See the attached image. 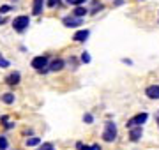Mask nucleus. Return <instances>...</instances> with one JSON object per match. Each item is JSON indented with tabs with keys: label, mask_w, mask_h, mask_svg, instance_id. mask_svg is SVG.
<instances>
[{
	"label": "nucleus",
	"mask_w": 159,
	"mask_h": 150,
	"mask_svg": "<svg viewBox=\"0 0 159 150\" xmlns=\"http://www.w3.org/2000/svg\"><path fill=\"white\" fill-rule=\"evenodd\" d=\"M46 64H48V57H35V58H32V62H30V65L34 67V69H37V71H43V67H46Z\"/></svg>",
	"instance_id": "obj_4"
},
{
	"label": "nucleus",
	"mask_w": 159,
	"mask_h": 150,
	"mask_svg": "<svg viewBox=\"0 0 159 150\" xmlns=\"http://www.w3.org/2000/svg\"><path fill=\"white\" fill-rule=\"evenodd\" d=\"M67 4H73V6H78V0H66Z\"/></svg>",
	"instance_id": "obj_24"
},
{
	"label": "nucleus",
	"mask_w": 159,
	"mask_h": 150,
	"mask_svg": "<svg viewBox=\"0 0 159 150\" xmlns=\"http://www.w3.org/2000/svg\"><path fill=\"white\" fill-rule=\"evenodd\" d=\"M62 67H64V60L62 58H55V60L50 64V71H60Z\"/></svg>",
	"instance_id": "obj_11"
},
{
	"label": "nucleus",
	"mask_w": 159,
	"mask_h": 150,
	"mask_svg": "<svg viewBox=\"0 0 159 150\" xmlns=\"http://www.w3.org/2000/svg\"><path fill=\"white\" fill-rule=\"evenodd\" d=\"M0 67H9V60L2 57V53H0Z\"/></svg>",
	"instance_id": "obj_17"
},
{
	"label": "nucleus",
	"mask_w": 159,
	"mask_h": 150,
	"mask_svg": "<svg viewBox=\"0 0 159 150\" xmlns=\"http://www.w3.org/2000/svg\"><path fill=\"white\" fill-rule=\"evenodd\" d=\"M7 148V139L4 136H0V150H6Z\"/></svg>",
	"instance_id": "obj_15"
},
{
	"label": "nucleus",
	"mask_w": 159,
	"mask_h": 150,
	"mask_svg": "<svg viewBox=\"0 0 159 150\" xmlns=\"http://www.w3.org/2000/svg\"><path fill=\"white\" fill-rule=\"evenodd\" d=\"M60 4V0H48V6L50 7H55V6H58Z\"/></svg>",
	"instance_id": "obj_22"
},
{
	"label": "nucleus",
	"mask_w": 159,
	"mask_h": 150,
	"mask_svg": "<svg viewBox=\"0 0 159 150\" xmlns=\"http://www.w3.org/2000/svg\"><path fill=\"white\" fill-rule=\"evenodd\" d=\"M64 25H66V27H69V29H71V27H80V25H81V18H76V16H67V18H64Z\"/></svg>",
	"instance_id": "obj_5"
},
{
	"label": "nucleus",
	"mask_w": 159,
	"mask_h": 150,
	"mask_svg": "<svg viewBox=\"0 0 159 150\" xmlns=\"http://www.w3.org/2000/svg\"><path fill=\"white\" fill-rule=\"evenodd\" d=\"M39 150H55V148H53V145H51V143H44Z\"/></svg>",
	"instance_id": "obj_20"
},
{
	"label": "nucleus",
	"mask_w": 159,
	"mask_h": 150,
	"mask_svg": "<svg viewBox=\"0 0 159 150\" xmlns=\"http://www.w3.org/2000/svg\"><path fill=\"white\" fill-rule=\"evenodd\" d=\"M76 147H78V150H96V148H94V147H83V145H81V143H78V145H76Z\"/></svg>",
	"instance_id": "obj_21"
},
{
	"label": "nucleus",
	"mask_w": 159,
	"mask_h": 150,
	"mask_svg": "<svg viewBox=\"0 0 159 150\" xmlns=\"http://www.w3.org/2000/svg\"><path fill=\"white\" fill-rule=\"evenodd\" d=\"M145 94H147L148 99H159V85H150V87H147Z\"/></svg>",
	"instance_id": "obj_6"
},
{
	"label": "nucleus",
	"mask_w": 159,
	"mask_h": 150,
	"mask_svg": "<svg viewBox=\"0 0 159 150\" xmlns=\"http://www.w3.org/2000/svg\"><path fill=\"white\" fill-rule=\"evenodd\" d=\"M157 124H159V118H157Z\"/></svg>",
	"instance_id": "obj_26"
},
{
	"label": "nucleus",
	"mask_w": 159,
	"mask_h": 150,
	"mask_svg": "<svg viewBox=\"0 0 159 150\" xmlns=\"http://www.w3.org/2000/svg\"><path fill=\"white\" fill-rule=\"evenodd\" d=\"M41 139L39 138H29L27 139V147H35V145H39Z\"/></svg>",
	"instance_id": "obj_14"
},
{
	"label": "nucleus",
	"mask_w": 159,
	"mask_h": 150,
	"mask_svg": "<svg viewBox=\"0 0 159 150\" xmlns=\"http://www.w3.org/2000/svg\"><path fill=\"white\" fill-rule=\"evenodd\" d=\"M2 101L6 104H12L14 103V95H12V94H4V95H2Z\"/></svg>",
	"instance_id": "obj_13"
},
{
	"label": "nucleus",
	"mask_w": 159,
	"mask_h": 150,
	"mask_svg": "<svg viewBox=\"0 0 159 150\" xmlns=\"http://www.w3.org/2000/svg\"><path fill=\"white\" fill-rule=\"evenodd\" d=\"M87 11H89L87 7H81V6H78V7H76V9L73 11V16H76V18H81V16H85V14H87Z\"/></svg>",
	"instance_id": "obj_12"
},
{
	"label": "nucleus",
	"mask_w": 159,
	"mask_h": 150,
	"mask_svg": "<svg viewBox=\"0 0 159 150\" xmlns=\"http://www.w3.org/2000/svg\"><path fill=\"white\" fill-rule=\"evenodd\" d=\"M9 11H12L11 6H2L0 7V12H2V14H6V12H9Z\"/></svg>",
	"instance_id": "obj_19"
},
{
	"label": "nucleus",
	"mask_w": 159,
	"mask_h": 150,
	"mask_svg": "<svg viewBox=\"0 0 159 150\" xmlns=\"http://www.w3.org/2000/svg\"><path fill=\"white\" fill-rule=\"evenodd\" d=\"M117 138V126L113 122H106V127H104V133H102V139L104 141H113Z\"/></svg>",
	"instance_id": "obj_1"
},
{
	"label": "nucleus",
	"mask_w": 159,
	"mask_h": 150,
	"mask_svg": "<svg viewBox=\"0 0 159 150\" xmlns=\"http://www.w3.org/2000/svg\"><path fill=\"white\" fill-rule=\"evenodd\" d=\"M142 134H143V129H142V127H133V129L129 131L131 141H138V139L142 138Z\"/></svg>",
	"instance_id": "obj_7"
},
{
	"label": "nucleus",
	"mask_w": 159,
	"mask_h": 150,
	"mask_svg": "<svg viewBox=\"0 0 159 150\" xmlns=\"http://www.w3.org/2000/svg\"><path fill=\"white\" fill-rule=\"evenodd\" d=\"M83 2H87V0H78V6H81ZM78 6H76V7H78Z\"/></svg>",
	"instance_id": "obj_25"
},
{
	"label": "nucleus",
	"mask_w": 159,
	"mask_h": 150,
	"mask_svg": "<svg viewBox=\"0 0 159 150\" xmlns=\"http://www.w3.org/2000/svg\"><path fill=\"white\" fill-rule=\"evenodd\" d=\"M83 120H85V122H87V124H90V122H92V120H94V118H92V115H89V113H87V115H85V117H83Z\"/></svg>",
	"instance_id": "obj_23"
},
{
	"label": "nucleus",
	"mask_w": 159,
	"mask_h": 150,
	"mask_svg": "<svg viewBox=\"0 0 159 150\" xmlns=\"http://www.w3.org/2000/svg\"><path fill=\"white\" fill-rule=\"evenodd\" d=\"M20 78H21L20 73H12V74H9L6 78V81H7V85H18L20 83Z\"/></svg>",
	"instance_id": "obj_10"
},
{
	"label": "nucleus",
	"mask_w": 159,
	"mask_h": 150,
	"mask_svg": "<svg viewBox=\"0 0 159 150\" xmlns=\"http://www.w3.org/2000/svg\"><path fill=\"white\" fill-rule=\"evenodd\" d=\"M147 118H148L147 113H138V115H134L133 118H129L125 126L129 127V129H133V127H142V124H145Z\"/></svg>",
	"instance_id": "obj_2"
},
{
	"label": "nucleus",
	"mask_w": 159,
	"mask_h": 150,
	"mask_svg": "<svg viewBox=\"0 0 159 150\" xmlns=\"http://www.w3.org/2000/svg\"><path fill=\"white\" fill-rule=\"evenodd\" d=\"M92 9H94L92 12H97V9L101 11V9H102V4H99V2H94V4H92Z\"/></svg>",
	"instance_id": "obj_18"
},
{
	"label": "nucleus",
	"mask_w": 159,
	"mask_h": 150,
	"mask_svg": "<svg viewBox=\"0 0 159 150\" xmlns=\"http://www.w3.org/2000/svg\"><path fill=\"white\" fill-rule=\"evenodd\" d=\"M29 25H30L29 16H18V18H14V21H12V29L16 30V32H23Z\"/></svg>",
	"instance_id": "obj_3"
},
{
	"label": "nucleus",
	"mask_w": 159,
	"mask_h": 150,
	"mask_svg": "<svg viewBox=\"0 0 159 150\" xmlns=\"http://www.w3.org/2000/svg\"><path fill=\"white\" fill-rule=\"evenodd\" d=\"M81 62H85V64H89V62H90V55H89L87 51H83V53H81Z\"/></svg>",
	"instance_id": "obj_16"
},
{
	"label": "nucleus",
	"mask_w": 159,
	"mask_h": 150,
	"mask_svg": "<svg viewBox=\"0 0 159 150\" xmlns=\"http://www.w3.org/2000/svg\"><path fill=\"white\" fill-rule=\"evenodd\" d=\"M89 30H78L76 34L73 35V39L76 41V42H83V41H87V37H89Z\"/></svg>",
	"instance_id": "obj_8"
},
{
	"label": "nucleus",
	"mask_w": 159,
	"mask_h": 150,
	"mask_svg": "<svg viewBox=\"0 0 159 150\" xmlns=\"http://www.w3.org/2000/svg\"><path fill=\"white\" fill-rule=\"evenodd\" d=\"M43 7H44V0H34V7H32V11H34L35 16H39L41 12H43Z\"/></svg>",
	"instance_id": "obj_9"
}]
</instances>
